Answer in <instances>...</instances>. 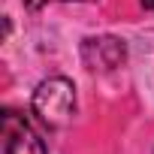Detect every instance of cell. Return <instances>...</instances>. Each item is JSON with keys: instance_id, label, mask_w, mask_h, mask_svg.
<instances>
[{"instance_id": "3957f363", "label": "cell", "mask_w": 154, "mask_h": 154, "mask_svg": "<svg viewBox=\"0 0 154 154\" xmlns=\"http://www.w3.org/2000/svg\"><path fill=\"white\" fill-rule=\"evenodd\" d=\"M85 60L91 63V69H115L124 60V42L115 36L88 39L85 42Z\"/></svg>"}, {"instance_id": "5b68a950", "label": "cell", "mask_w": 154, "mask_h": 154, "mask_svg": "<svg viewBox=\"0 0 154 154\" xmlns=\"http://www.w3.org/2000/svg\"><path fill=\"white\" fill-rule=\"evenodd\" d=\"M142 6H148V9H154V0H142Z\"/></svg>"}, {"instance_id": "277c9868", "label": "cell", "mask_w": 154, "mask_h": 154, "mask_svg": "<svg viewBox=\"0 0 154 154\" xmlns=\"http://www.w3.org/2000/svg\"><path fill=\"white\" fill-rule=\"evenodd\" d=\"M45 3H57V0H24V6H30V9H39ZM63 3H69V0H63Z\"/></svg>"}, {"instance_id": "6da1fadb", "label": "cell", "mask_w": 154, "mask_h": 154, "mask_svg": "<svg viewBox=\"0 0 154 154\" xmlns=\"http://www.w3.org/2000/svg\"><path fill=\"white\" fill-rule=\"evenodd\" d=\"M72 112H75V85L63 75H54V79H45L36 85L33 91V115L51 127V130H60L72 121Z\"/></svg>"}, {"instance_id": "7a4b0ae2", "label": "cell", "mask_w": 154, "mask_h": 154, "mask_svg": "<svg viewBox=\"0 0 154 154\" xmlns=\"http://www.w3.org/2000/svg\"><path fill=\"white\" fill-rule=\"evenodd\" d=\"M3 151L6 154H45V142L39 139V133L15 109L3 112Z\"/></svg>"}]
</instances>
